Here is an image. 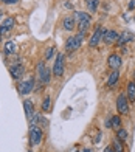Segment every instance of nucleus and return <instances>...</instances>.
I'll list each match as a JSON object with an SVG mask.
<instances>
[{
  "label": "nucleus",
  "mask_w": 135,
  "mask_h": 152,
  "mask_svg": "<svg viewBox=\"0 0 135 152\" xmlns=\"http://www.w3.org/2000/svg\"><path fill=\"white\" fill-rule=\"evenodd\" d=\"M28 135H30V146L31 148L33 146H39V144L42 143L44 134H42V129H40L39 126H30Z\"/></svg>",
  "instance_id": "4"
},
{
  "label": "nucleus",
  "mask_w": 135,
  "mask_h": 152,
  "mask_svg": "<svg viewBox=\"0 0 135 152\" xmlns=\"http://www.w3.org/2000/svg\"><path fill=\"white\" fill-rule=\"evenodd\" d=\"M110 121H112V129H113V130H118V129L121 127V118H120L118 115L110 116Z\"/></svg>",
  "instance_id": "22"
},
{
  "label": "nucleus",
  "mask_w": 135,
  "mask_h": 152,
  "mask_svg": "<svg viewBox=\"0 0 135 152\" xmlns=\"http://www.w3.org/2000/svg\"><path fill=\"white\" fill-rule=\"evenodd\" d=\"M2 2H3L5 5H14V3L19 2V0H2Z\"/></svg>",
  "instance_id": "27"
},
{
  "label": "nucleus",
  "mask_w": 135,
  "mask_h": 152,
  "mask_svg": "<svg viewBox=\"0 0 135 152\" xmlns=\"http://www.w3.org/2000/svg\"><path fill=\"white\" fill-rule=\"evenodd\" d=\"M51 109V98L50 96H45L44 101H42V112H48V110Z\"/></svg>",
  "instance_id": "23"
},
{
  "label": "nucleus",
  "mask_w": 135,
  "mask_h": 152,
  "mask_svg": "<svg viewBox=\"0 0 135 152\" xmlns=\"http://www.w3.org/2000/svg\"><path fill=\"white\" fill-rule=\"evenodd\" d=\"M36 75H37V81L42 82L44 86H48L50 81H51V78H53V72L50 70L48 67H47L45 61H40L39 64H37V67H36Z\"/></svg>",
  "instance_id": "1"
},
{
  "label": "nucleus",
  "mask_w": 135,
  "mask_h": 152,
  "mask_svg": "<svg viewBox=\"0 0 135 152\" xmlns=\"http://www.w3.org/2000/svg\"><path fill=\"white\" fill-rule=\"evenodd\" d=\"M23 112H25V116H26V120H30L33 115H34V104H33V101L31 99H25L23 101Z\"/></svg>",
  "instance_id": "14"
},
{
  "label": "nucleus",
  "mask_w": 135,
  "mask_h": 152,
  "mask_svg": "<svg viewBox=\"0 0 135 152\" xmlns=\"http://www.w3.org/2000/svg\"><path fill=\"white\" fill-rule=\"evenodd\" d=\"M17 88H19V93H20V95H28V93H31L33 90H34V78H33V76H30L28 79L20 81L19 84H17Z\"/></svg>",
  "instance_id": "6"
},
{
  "label": "nucleus",
  "mask_w": 135,
  "mask_h": 152,
  "mask_svg": "<svg viewBox=\"0 0 135 152\" xmlns=\"http://www.w3.org/2000/svg\"><path fill=\"white\" fill-rule=\"evenodd\" d=\"M5 54H14L16 51H17V45H16V42L14 40H8V42L5 44Z\"/></svg>",
  "instance_id": "18"
},
{
  "label": "nucleus",
  "mask_w": 135,
  "mask_h": 152,
  "mask_svg": "<svg viewBox=\"0 0 135 152\" xmlns=\"http://www.w3.org/2000/svg\"><path fill=\"white\" fill-rule=\"evenodd\" d=\"M62 26H64V30L65 31H73L76 28V20H75V16H67V17H64V20H62Z\"/></svg>",
  "instance_id": "13"
},
{
  "label": "nucleus",
  "mask_w": 135,
  "mask_h": 152,
  "mask_svg": "<svg viewBox=\"0 0 135 152\" xmlns=\"http://www.w3.org/2000/svg\"><path fill=\"white\" fill-rule=\"evenodd\" d=\"M118 37H120V34L115 30H106L104 36H103V42L106 45H113V44H117Z\"/></svg>",
  "instance_id": "9"
},
{
  "label": "nucleus",
  "mask_w": 135,
  "mask_h": 152,
  "mask_svg": "<svg viewBox=\"0 0 135 152\" xmlns=\"http://www.w3.org/2000/svg\"><path fill=\"white\" fill-rule=\"evenodd\" d=\"M0 17H2V12H0Z\"/></svg>",
  "instance_id": "34"
},
{
  "label": "nucleus",
  "mask_w": 135,
  "mask_h": 152,
  "mask_svg": "<svg viewBox=\"0 0 135 152\" xmlns=\"http://www.w3.org/2000/svg\"><path fill=\"white\" fill-rule=\"evenodd\" d=\"M129 10H134L135 8V0H131V3H129V6H127Z\"/></svg>",
  "instance_id": "29"
},
{
  "label": "nucleus",
  "mask_w": 135,
  "mask_h": 152,
  "mask_svg": "<svg viewBox=\"0 0 135 152\" xmlns=\"http://www.w3.org/2000/svg\"><path fill=\"white\" fill-rule=\"evenodd\" d=\"M64 70H65V58H64L62 53H58L56 59H55V64H53V68H51L53 76L61 79L64 76Z\"/></svg>",
  "instance_id": "3"
},
{
  "label": "nucleus",
  "mask_w": 135,
  "mask_h": 152,
  "mask_svg": "<svg viewBox=\"0 0 135 152\" xmlns=\"http://www.w3.org/2000/svg\"><path fill=\"white\" fill-rule=\"evenodd\" d=\"M73 152H81V151H73Z\"/></svg>",
  "instance_id": "33"
},
{
  "label": "nucleus",
  "mask_w": 135,
  "mask_h": 152,
  "mask_svg": "<svg viewBox=\"0 0 135 152\" xmlns=\"http://www.w3.org/2000/svg\"><path fill=\"white\" fill-rule=\"evenodd\" d=\"M64 6H65L67 10H72V8H73V5H72L70 2H65V3H64Z\"/></svg>",
  "instance_id": "28"
},
{
  "label": "nucleus",
  "mask_w": 135,
  "mask_h": 152,
  "mask_svg": "<svg viewBox=\"0 0 135 152\" xmlns=\"http://www.w3.org/2000/svg\"><path fill=\"white\" fill-rule=\"evenodd\" d=\"M118 78H120V72H118V70H112L110 75H109V78H107V82H106V84L109 86V87H113V86L117 84Z\"/></svg>",
  "instance_id": "16"
},
{
  "label": "nucleus",
  "mask_w": 135,
  "mask_h": 152,
  "mask_svg": "<svg viewBox=\"0 0 135 152\" xmlns=\"http://www.w3.org/2000/svg\"><path fill=\"white\" fill-rule=\"evenodd\" d=\"M81 152H92V149H82Z\"/></svg>",
  "instance_id": "31"
},
{
  "label": "nucleus",
  "mask_w": 135,
  "mask_h": 152,
  "mask_svg": "<svg viewBox=\"0 0 135 152\" xmlns=\"http://www.w3.org/2000/svg\"><path fill=\"white\" fill-rule=\"evenodd\" d=\"M112 149L113 152H124V146H123V141H120L118 138H113V141H112Z\"/></svg>",
  "instance_id": "20"
},
{
  "label": "nucleus",
  "mask_w": 135,
  "mask_h": 152,
  "mask_svg": "<svg viewBox=\"0 0 135 152\" xmlns=\"http://www.w3.org/2000/svg\"><path fill=\"white\" fill-rule=\"evenodd\" d=\"M132 40H135V34H134L132 31H129V30H124L123 33L120 34L117 44H118V45H124V44H127V42H132Z\"/></svg>",
  "instance_id": "12"
},
{
  "label": "nucleus",
  "mask_w": 135,
  "mask_h": 152,
  "mask_svg": "<svg viewBox=\"0 0 135 152\" xmlns=\"http://www.w3.org/2000/svg\"><path fill=\"white\" fill-rule=\"evenodd\" d=\"M103 152H113V149H112V146H110V144H109V146H107Z\"/></svg>",
  "instance_id": "30"
},
{
  "label": "nucleus",
  "mask_w": 135,
  "mask_h": 152,
  "mask_svg": "<svg viewBox=\"0 0 135 152\" xmlns=\"http://www.w3.org/2000/svg\"><path fill=\"white\" fill-rule=\"evenodd\" d=\"M107 65H109L110 70H120V67L123 65V59H121L120 54H110L109 58H107Z\"/></svg>",
  "instance_id": "10"
},
{
  "label": "nucleus",
  "mask_w": 135,
  "mask_h": 152,
  "mask_svg": "<svg viewBox=\"0 0 135 152\" xmlns=\"http://www.w3.org/2000/svg\"><path fill=\"white\" fill-rule=\"evenodd\" d=\"M85 6L89 8L90 12H96L98 11V6H99V0H84Z\"/></svg>",
  "instance_id": "19"
},
{
  "label": "nucleus",
  "mask_w": 135,
  "mask_h": 152,
  "mask_svg": "<svg viewBox=\"0 0 135 152\" xmlns=\"http://www.w3.org/2000/svg\"><path fill=\"white\" fill-rule=\"evenodd\" d=\"M75 20L76 22H84V20L92 22V16L89 14V12H85V11H76L75 12Z\"/></svg>",
  "instance_id": "17"
},
{
  "label": "nucleus",
  "mask_w": 135,
  "mask_h": 152,
  "mask_svg": "<svg viewBox=\"0 0 135 152\" xmlns=\"http://www.w3.org/2000/svg\"><path fill=\"white\" fill-rule=\"evenodd\" d=\"M104 28H101V26H98V28L93 31V34H92V37H90V40H89V47L90 48H96L101 42H103V36H104Z\"/></svg>",
  "instance_id": "7"
},
{
  "label": "nucleus",
  "mask_w": 135,
  "mask_h": 152,
  "mask_svg": "<svg viewBox=\"0 0 135 152\" xmlns=\"http://www.w3.org/2000/svg\"><path fill=\"white\" fill-rule=\"evenodd\" d=\"M55 54H58V53H56V48H55V47H50V48H47V50H45L44 59H45V61H50L53 56H55Z\"/></svg>",
  "instance_id": "24"
},
{
  "label": "nucleus",
  "mask_w": 135,
  "mask_h": 152,
  "mask_svg": "<svg viewBox=\"0 0 135 152\" xmlns=\"http://www.w3.org/2000/svg\"><path fill=\"white\" fill-rule=\"evenodd\" d=\"M28 152H33V151H31V148H30V149H28Z\"/></svg>",
  "instance_id": "32"
},
{
  "label": "nucleus",
  "mask_w": 135,
  "mask_h": 152,
  "mask_svg": "<svg viewBox=\"0 0 135 152\" xmlns=\"http://www.w3.org/2000/svg\"><path fill=\"white\" fill-rule=\"evenodd\" d=\"M9 73H11V78L14 81H20V79H22V76H23V73H25V65L17 62V64L11 65Z\"/></svg>",
  "instance_id": "8"
},
{
  "label": "nucleus",
  "mask_w": 135,
  "mask_h": 152,
  "mask_svg": "<svg viewBox=\"0 0 135 152\" xmlns=\"http://www.w3.org/2000/svg\"><path fill=\"white\" fill-rule=\"evenodd\" d=\"M90 25H92V22H89V20H84V22H78V31H89V28H90Z\"/></svg>",
  "instance_id": "25"
},
{
  "label": "nucleus",
  "mask_w": 135,
  "mask_h": 152,
  "mask_svg": "<svg viewBox=\"0 0 135 152\" xmlns=\"http://www.w3.org/2000/svg\"><path fill=\"white\" fill-rule=\"evenodd\" d=\"M12 28H14V19L12 17H6L3 20V23L0 25V37H3L6 33H9Z\"/></svg>",
  "instance_id": "11"
},
{
  "label": "nucleus",
  "mask_w": 135,
  "mask_h": 152,
  "mask_svg": "<svg viewBox=\"0 0 135 152\" xmlns=\"http://www.w3.org/2000/svg\"><path fill=\"white\" fill-rule=\"evenodd\" d=\"M115 132H117L115 138H118V140H120V141H123V143L127 140V137H129V134H127V130H126V129H123V127H120L118 130H115Z\"/></svg>",
  "instance_id": "21"
},
{
  "label": "nucleus",
  "mask_w": 135,
  "mask_h": 152,
  "mask_svg": "<svg viewBox=\"0 0 135 152\" xmlns=\"http://www.w3.org/2000/svg\"><path fill=\"white\" fill-rule=\"evenodd\" d=\"M101 138H103V134L98 132V134H96V137L93 138V143H95V144H99V143H101Z\"/></svg>",
  "instance_id": "26"
},
{
  "label": "nucleus",
  "mask_w": 135,
  "mask_h": 152,
  "mask_svg": "<svg viewBox=\"0 0 135 152\" xmlns=\"http://www.w3.org/2000/svg\"><path fill=\"white\" fill-rule=\"evenodd\" d=\"M117 112L120 115H129V99L126 93H120L117 96Z\"/></svg>",
  "instance_id": "5"
},
{
  "label": "nucleus",
  "mask_w": 135,
  "mask_h": 152,
  "mask_svg": "<svg viewBox=\"0 0 135 152\" xmlns=\"http://www.w3.org/2000/svg\"><path fill=\"white\" fill-rule=\"evenodd\" d=\"M85 39L84 34H75V36H70L69 39L65 40V51L69 53H73L81 48V45H82V40Z\"/></svg>",
  "instance_id": "2"
},
{
  "label": "nucleus",
  "mask_w": 135,
  "mask_h": 152,
  "mask_svg": "<svg viewBox=\"0 0 135 152\" xmlns=\"http://www.w3.org/2000/svg\"><path fill=\"white\" fill-rule=\"evenodd\" d=\"M126 96L129 102H135V81H129L127 82V87H126Z\"/></svg>",
  "instance_id": "15"
}]
</instances>
